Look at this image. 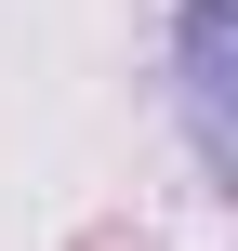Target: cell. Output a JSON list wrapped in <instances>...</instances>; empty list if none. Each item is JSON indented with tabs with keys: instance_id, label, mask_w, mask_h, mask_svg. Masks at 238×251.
Masks as SVG:
<instances>
[{
	"instance_id": "obj_1",
	"label": "cell",
	"mask_w": 238,
	"mask_h": 251,
	"mask_svg": "<svg viewBox=\"0 0 238 251\" xmlns=\"http://www.w3.org/2000/svg\"><path fill=\"white\" fill-rule=\"evenodd\" d=\"M225 40H238V13H225V0H185V106H199V146H212V159H238V106H225Z\"/></svg>"
}]
</instances>
